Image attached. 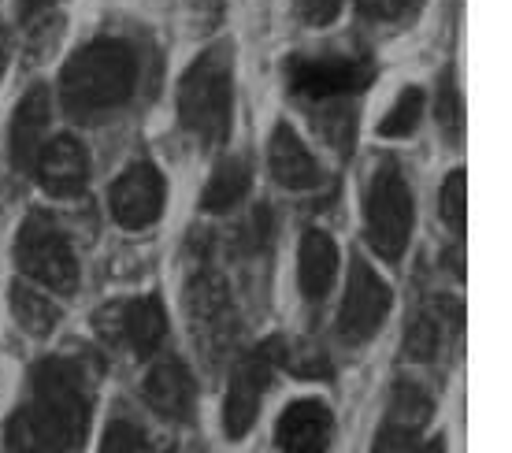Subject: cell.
<instances>
[{"label":"cell","mask_w":512,"mask_h":453,"mask_svg":"<svg viewBox=\"0 0 512 453\" xmlns=\"http://www.w3.org/2000/svg\"><path fill=\"white\" fill-rule=\"evenodd\" d=\"M93 416V372L75 357H41L26 402L8 420L12 453H78Z\"/></svg>","instance_id":"obj_1"},{"label":"cell","mask_w":512,"mask_h":453,"mask_svg":"<svg viewBox=\"0 0 512 453\" xmlns=\"http://www.w3.org/2000/svg\"><path fill=\"white\" fill-rule=\"evenodd\" d=\"M138 52L123 38H97L67 60L60 75V101L75 119H97L116 112L134 97Z\"/></svg>","instance_id":"obj_2"},{"label":"cell","mask_w":512,"mask_h":453,"mask_svg":"<svg viewBox=\"0 0 512 453\" xmlns=\"http://www.w3.org/2000/svg\"><path fill=\"white\" fill-rule=\"evenodd\" d=\"M179 119L201 145H219L234 123V41L208 45L179 82Z\"/></svg>","instance_id":"obj_3"},{"label":"cell","mask_w":512,"mask_h":453,"mask_svg":"<svg viewBox=\"0 0 512 453\" xmlns=\"http://www.w3.org/2000/svg\"><path fill=\"white\" fill-rule=\"evenodd\" d=\"M412 227H416V205L409 182L397 160H383L364 190V234L383 260H401V253L409 249Z\"/></svg>","instance_id":"obj_4"},{"label":"cell","mask_w":512,"mask_h":453,"mask_svg":"<svg viewBox=\"0 0 512 453\" xmlns=\"http://www.w3.org/2000/svg\"><path fill=\"white\" fill-rule=\"evenodd\" d=\"M15 264L30 283L45 286L49 294L71 298L78 290V260L71 238L49 212H30L15 234Z\"/></svg>","instance_id":"obj_5"},{"label":"cell","mask_w":512,"mask_h":453,"mask_svg":"<svg viewBox=\"0 0 512 453\" xmlns=\"http://www.w3.org/2000/svg\"><path fill=\"white\" fill-rule=\"evenodd\" d=\"M372 82V60L364 56H294L286 60V90L301 104H334Z\"/></svg>","instance_id":"obj_6"},{"label":"cell","mask_w":512,"mask_h":453,"mask_svg":"<svg viewBox=\"0 0 512 453\" xmlns=\"http://www.w3.org/2000/svg\"><path fill=\"white\" fill-rule=\"evenodd\" d=\"M282 361V342L271 338L253 353H245L234 364L231 379H227V398H223V431L227 439H245L256 424V413L264 405V390L271 387V376Z\"/></svg>","instance_id":"obj_7"},{"label":"cell","mask_w":512,"mask_h":453,"mask_svg":"<svg viewBox=\"0 0 512 453\" xmlns=\"http://www.w3.org/2000/svg\"><path fill=\"white\" fill-rule=\"evenodd\" d=\"M390 305H394L390 286L375 275V268L368 260L353 257L346 298H342V309H338V335H342V342L364 346L383 327L386 316H390Z\"/></svg>","instance_id":"obj_8"},{"label":"cell","mask_w":512,"mask_h":453,"mask_svg":"<svg viewBox=\"0 0 512 453\" xmlns=\"http://www.w3.org/2000/svg\"><path fill=\"white\" fill-rule=\"evenodd\" d=\"M167 201V186L164 175L149 164V160H138L130 164L108 190V212L112 220L123 227V231H141V227H153L164 212Z\"/></svg>","instance_id":"obj_9"},{"label":"cell","mask_w":512,"mask_h":453,"mask_svg":"<svg viewBox=\"0 0 512 453\" xmlns=\"http://www.w3.org/2000/svg\"><path fill=\"white\" fill-rule=\"evenodd\" d=\"M427 420H431V398L416 383H397L386 405L383 428L375 431L372 453H423Z\"/></svg>","instance_id":"obj_10"},{"label":"cell","mask_w":512,"mask_h":453,"mask_svg":"<svg viewBox=\"0 0 512 453\" xmlns=\"http://www.w3.org/2000/svg\"><path fill=\"white\" fill-rule=\"evenodd\" d=\"M97 324H108V338L127 342L138 357H153V353L164 346L167 312H164V301L156 298V294H149V298L108 305Z\"/></svg>","instance_id":"obj_11"},{"label":"cell","mask_w":512,"mask_h":453,"mask_svg":"<svg viewBox=\"0 0 512 453\" xmlns=\"http://www.w3.org/2000/svg\"><path fill=\"white\" fill-rule=\"evenodd\" d=\"M49 116H52V97L45 86H30L26 97L15 104L12 130H8V156L12 168L23 175H34L38 153L49 142Z\"/></svg>","instance_id":"obj_12"},{"label":"cell","mask_w":512,"mask_h":453,"mask_svg":"<svg viewBox=\"0 0 512 453\" xmlns=\"http://www.w3.org/2000/svg\"><path fill=\"white\" fill-rule=\"evenodd\" d=\"M41 190L52 197H75L86 190L90 182V149L78 142L75 134H60L45 142V149L38 153L34 164Z\"/></svg>","instance_id":"obj_13"},{"label":"cell","mask_w":512,"mask_h":453,"mask_svg":"<svg viewBox=\"0 0 512 453\" xmlns=\"http://www.w3.org/2000/svg\"><path fill=\"white\" fill-rule=\"evenodd\" d=\"M334 435L331 409L316 398H301L282 409L275 424V442L282 453H327Z\"/></svg>","instance_id":"obj_14"},{"label":"cell","mask_w":512,"mask_h":453,"mask_svg":"<svg viewBox=\"0 0 512 453\" xmlns=\"http://www.w3.org/2000/svg\"><path fill=\"white\" fill-rule=\"evenodd\" d=\"M145 405L164 420H190L193 402H197V387H193L190 368L179 357H164L149 368L145 376Z\"/></svg>","instance_id":"obj_15"},{"label":"cell","mask_w":512,"mask_h":453,"mask_svg":"<svg viewBox=\"0 0 512 453\" xmlns=\"http://www.w3.org/2000/svg\"><path fill=\"white\" fill-rule=\"evenodd\" d=\"M268 168H271V175H275V182L286 186V190H312V186H320V179H323L320 164L312 160L308 145L301 142V134H297L290 123H279V127L271 130Z\"/></svg>","instance_id":"obj_16"},{"label":"cell","mask_w":512,"mask_h":453,"mask_svg":"<svg viewBox=\"0 0 512 453\" xmlns=\"http://www.w3.org/2000/svg\"><path fill=\"white\" fill-rule=\"evenodd\" d=\"M338 279V246L327 231H305L297 249V286L308 301H323Z\"/></svg>","instance_id":"obj_17"},{"label":"cell","mask_w":512,"mask_h":453,"mask_svg":"<svg viewBox=\"0 0 512 453\" xmlns=\"http://www.w3.org/2000/svg\"><path fill=\"white\" fill-rule=\"evenodd\" d=\"M249 182H253V171H249V164H245L242 156L219 160L216 171L208 175V186L205 194H201V208L205 212H227V208H234L245 197Z\"/></svg>","instance_id":"obj_18"},{"label":"cell","mask_w":512,"mask_h":453,"mask_svg":"<svg viewBox=\"0 0 512 453\" xmlns=\"http://www.w3.org/2000/svg\"><path fill=\"white\" fill-rule=\"evenodd\" d=\"M8 301H12L15 324L23 327L26 335L45 338V335H52V327L60 324V309L52 305L49 294H41V290H34V286L15 283L12 294H8Z\"/></svg>","instance_id":"obj_19"},{"label":"cell","mask_w":512,"mask_h":453,"mask_svg":"<svg viewBox=\"0 0 512 453\" xmlns=\"http://www.w3.org/2000/svg\"><path fill=\"white\" fill-rule=\"evenodd\" d=\"M446 305H435L416 316V324L409 327V338H405V350L416 357V361H435L442 353V338H446Z\"/></svg>","instance_id":"obj_20"},{"label":"cell","mask_w":512,"mask_h":453,"mask_svg":"<svg viewBox=\"0 0 512 453\" xmlns=\"http://www.w3.org/2000/svg\"><path fill=\"white\" fill-rule=\"evenodd\" d=\"M423 119V90L420 86H409V90L397 93L394 108L379 119V134L383 138H409L412 130L420 127Z\"/></svg>","instance_id":"obj_21"},{"label":"cell","mask_w":512,"mask_h":453,"mask_svg":"<svg viewBox=\"0 0 512 453\" xmlns=\"http://www.w3.org/2000/svg\"><path fill=\"white\" fill-rule=\"evenodd\" d=\"M438 127L446 134L449 145L461 142V90H457V75L453 67H446V75L438 82Z\"/></svg>","instance_id":"obj_22"},{"label":"cell","mask_w":512,"mask_h":453,"mask_svg":"<svg viewBox=\"0 0 512 453\" xmlns=\"http://www.w3.org/2000/svg\"><path fill=\"white\" fill-rule=\"evenodd\" d=\"M464 171H449L446 186H442V220L453 234L464 231L468 223V186H464Z\"/></svg>","instance_id":"obj_23"},{"label":"cell","mask_w":512,"mask_h":453,"mask_svg":"<svg viewBox=\"0 0 512 453\" xmlns=\"http://www.w3.org/2000/svg\"><path fill=\"white\" fill-rule=\"evenodd\" d=\"M101 453H153L149 450V439L141 435V428L127 416H119L108 424L104 431V442H101Z\"/></svg>","instance_id":"obj_24"},{"label":"cell","mask_w":512,"mask_h":453,"mask_svg":"<svg viewBox=\"0 0 512 453\" xmlns=\"http://www.w3.org/2000/svg\"><path fill=\"white\" fill-rule=\"evenodd\" d=\"M423 0H357L360 15H368L375 23H401V19H409L416 15Z\"/></svg>","instance_id":"obj_25"},{"label":"cell","mask_w":512,"mask_h":453,"mask_svg":"<svg viewBox=\"0 0 512 453\" xmlns=\"http://www.w3.org/2000/svg\"><path fill=\"white\" fill-rule=\"evenodd\" d=\"M346 8V0H297V15L305 19L308 26H331Z\"/></svg>","instance_id":"obj_26"},{"label":"cell","mask_w":512,"mask_h":453,"mask_svg":"<svg viewBox=\"0 0 512 453\" xmlns=\"http://www.w3.org/2000/svg\"><path fill=\"white\" fill-rule=\"evenodd\" d=\"M8 49H12V45H8V30L0 26V75H4V67H8Z\"/></svg>","instance_id":"obj_27"}]
</instances>
